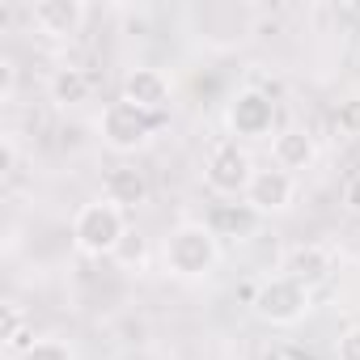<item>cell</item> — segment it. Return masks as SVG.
<instances>
[{
    "label": "cell",
    "mask_w": 360,
    "mask_h": 360,
    "mask_svg": "<svg viewBox=\"0 0 360 360\" xmlns=\"http://www.w3.org/2000/svg\"><path fill=\"white\" fill-rule=\"evenodd\" d=\"M221 263V238L212 233L208 221H183L174 225L165 246H161V267L183 280V284H195V280H208Z\"/></svg>",
    "instance_id": "1"
},
{
    "label": "cell",
    "mask_w": 360,
    "mask_h": 360,
    "mask_svg": "<svg viewBox=\"0 0 360 360\" xmlns=\"http://www.w3.org/2000/svg\"><path fill=\"white\" fill-rule=\"evenodd\" d=\"M127 242V212L115 208L110 200H89L77 208L72 217V246L89 259H102V255H119V246Z\"/></svg>",
    "instance_id": "2"
},
{
    "label": "cell",
    "mask_w": 360,
    "mask_h": 360,
    "mask_svg": "<svg viewBox=\"0 0 360 360\" xmlns=\"http://www.w3.org/2000/svg\"><path fill=\"white\" fill-rule=\"evenodd\" d=\"M161 119L165 115H148V110H140L136 102H127V98H115V102H106L102 106V115H98V136H102V144L110 148V153H140L148 140H153V131L161 127Z\"/></svg>",
    "instance_id": "3"
},
{
    "label": "cell",
    "mask_w": 360,
    "mask_h": 360,
    "mask_svg": "<svg viewBox=\"0 0 360 360\" xmlns=\"http://www.w3.org/2000/svg\"><path fill=\"white\" fill-rule=\"evenodd\" d=\"M255 314L271 326H297L309 309H314V288L297 284L292 276H267L255 288Z\"/></svg>",
    "instance_id": "4"
},
{
    "label": "cell",
    "mask_w": 360,
    "mask_h": 360,
    "mask_svg": "<svg viewBox=\"0 0 360 360\" xmlns=\"http://www.w3.org/2000/svg\"><path fill=\"white\" fill-rule=\"evenodd\" d=\"M250 178H255V157L246 153L242 140L225 136L204 153V183L217 195H246Z\"/></svg>",
    "instance_id": "5"
},
{
    "label": "cell",
    "mask_w": 360,
    "mask_h": 360,
    "mask_svg": "<svg viewBox=\"0 0 360 360\" xmlns=\"http://www.w3.org/2000/svg\"><path fill=\"white\" fill-rule=\"evenodd\" d=\"M225 127L238 136V140H267L276 136V102L271 94L263 89H238L225 106Z\"/></svg>",
    "instance_id": "6"
},
{
    "label": "cell",
    "mask_w": 360,
    "mask_h": 360,
    "mask_svg": "<svg viewBox=\"0 0 360 360\" xmlns=\"http://www.w3.org/2000/svg\"><path fill=\"white\" fill-rule=\"evenodd\" d=\"M292 200H297V178H292L288 169H280V165L255 169L250 187H246V195H242V204L255 208L259 217H280V212L292 208Z\"/></svg>",
    "instance_id": "7"
},
{
    "label": "cell",
    "mask_w": 360,
    "mask_h": 360,
    "mask_svg": "<svg viewBox=\"0 0 360 360\" xmlns=\"http://www.w3.org/2000/svg\"><path fill=\"white\" fill-rule=\"evenodd\" d=\"M335 263H339L335 246H326V242H301V246H292V250L284 255V263H280V276H292L297 284L314 288V284L330 280Z\"/></svg>",
    "instance_id": "8"
},
{
    "label": "cell",
    "mask_w": 360,
    "mask_h": 360,
    "mask_svg": "<svg viewBox=\"0 0 360 360\" xmlns=\"http://www.w3.org/2000/svg\"><path fill=\"white\" fill-rule=\"evenodd\" d=\"M119 98L136 102L148 115H165L169 110V98H174V85H169V77L161 68H131L123 77V94Z\"/></svg>",
    "instance_id": "9"
},
{
    "label": "cell",
    "mask_w": 360,
    "mask_h": 360,
    "mask_svg": "<svg viewBox=\"0 0 360 360\" xmlns=\"http://www.w3.org/2000/svg\"><path fill=\"white\" fill-rule=\"evenodd\" d=\"M85 18H89V9L81 5V0H39V5L30 9L34 30L47 34V39H72V34H81Z\"/></svg>",
    "instance_id": "10"
},
{
    "label": "cell",
    "mask_w": 360,
    "mask_h": 360,
    "mask_svg": "<svg viewBox=\"0 0 360 360\" xmlns=\"http://www.w3.org/2000/svg\"><path fill=\"white\" fill-rule=\"evenodd\" d=\"M314 161H318V140H314L309 127H297L292 123V127H280L271 136V165L297 174V169H309Z\"/></svg>",
    "instance_id": "11"
},
{
    "label": "cell",
    "mask_w": 360,
    "mask_h": 360,
    "mask_svg": "<svg viewBox=\"0 0 360 360\" xmlns=\"http://www.w3.org/2000/svg\"><path fill=\"white\" fill-rule=\"evenodd\" d=\"M102 200H110L115 208H123V212H131V208H140L144 200H148V178H144V169H136V165H110L106 174H102Z\"/></svg>",
    "instance_id": "12"
},
{
    "label": "cell",
    "mask_w": 360,
    "mask_h": 360,
    "mask_svg": "<svg viewBox=\"0 0 360 360\" xmlns=\"http://www.w3.org/2000/svg\"><path fill=\"white\" fill-rule=\"evenodd\" d=\"M51 102L56 106H81V102H89L94 98V77L85 72V68H77V64H64V68H56L51 72Z\"/></svg>",
    "instance_id": "13"
},
{
    "label": "cell",
    "mask_w": 360,
    "mask_h": 360,
    "mask_svg": "<svg viewBox=\"0 0 360 360\" xmlns=\"http://www.w3.org/2000/svg\"><path fill=\"white\" fill-rule=\"evenodd\" d=\"M0 339H5V352L9 356H22L26 347H34V339H30V330H26V322H22V309L9 301L5 305V330H0Z\"/></svg>",
    "instance_id": "14"
},
{
    "label": "cell",
    "mask_w": 360,
    "mask_h": 360,
    "mask_svg": "<svg viewBox=\"0 0 360 360\" xmlns=\"http://www.w3.org/2000/svg\"><path fill=\"white\" fill-rule=\"evenodd\" d=\"M255 221H259V212H255V208H246V204H238V212L217 208L208 225H212V233H217V238H225V233H233V229H238V233H250V229H255Z\"/></svg>",
    "instance_id": "15"
},
{
    "label": "cell",
    "mask_w": 360,
    "mask_h": 360,
    "mask_svg": "<svg viewBox=\"0 0 360 360\" xmlns=\"http://www.w3.org/2000/svg\"><path fill=\"white\" fill-rule=\"evenodd\" d=\"M18 360H77V352H72V343H68V339L47 335V339H34V347H26Z\"/></svg>",
    "instance_id": "16"
},
{
    "label": "cell",
    "mask_w": 360,
    "mask_h": 360,
    "mask_svg": "<svg viewBox=\"0 0 360 360\" xmlns=\"http://www.w3.org/2000/svg\"><path fill=\"white\" fill-rule=\"evenodd\" d=\"M335 131L339 136H360V94H347L339 106H335Z\"/></svg>",
    "instance_id": "17"
},
{
    "label": "cell",
    "mask_w": 360,
    "mask_h": 360,
    "mask_svg": "<svg viewBox=\"0 0 360 360\" xmlns=\"http://www.w3.org/2000/svg\"><path fill=\"white\" fill-rule=\"evenodd\" d=\"M335 356H339V360H360V322H356V326H347V330L339 335Z\"/></svg>",
    "instance_id": "18"
},
{
    "label": "cell",
    "mask_w": 360,
    "mask_h": 360,
    "mask_svg": "<svg viewBox=\"0 0 360 360\" xmlns=\"http://www.w3.org/2000/svg\"><path fill=\"white\" fill-rule=\"evenodd\" d=\"M13 94H18V64L0 56V102H13Z\"/></svg>",
    "instance_id": "19"
},
{
    "label": "cell",
    "mask_w": 360,
    "mask_h": 360,
    "mask_svg": "<svg viewBox=\"0 0 360 360\" xmlns=\"http://www.w3.org/2000/svg\"><path fill=\"white\" fill-rule=\"evenodd\" d=\"M0 174L5 178L18 174V140L13 136H0Z\"/></svg>",
    "instance_id": "20"
},
{
    "label": "cell",
    "mask_w": 360,
    "mask_h": 360,
    "mask_svg": "<svg viewBox=\"0 0 360 360\" xmlns=\"http://www.w3.org/2000/svg\"><path fill=\"white\" fill-rule=\"evenodd\" d=\"M343 208H347L352 217H360V169L347 174V183H343Z\"/></svg>",
    "instance_id": "21"
},
{
    "label": "cell",
    "mask_w": 360,
    "mask_h": 360,
    "mask_svg": "<svg viewBox=\"0 0 360 360\" xmlns=\"http://www.w3.org/2000/svg\"><path fill=\"white\" fill-rule=\"evenodd\" d=\"M271 360H288V356H271Z\"/></svg>",
    "instance_id": "22"
}]
</instances>
